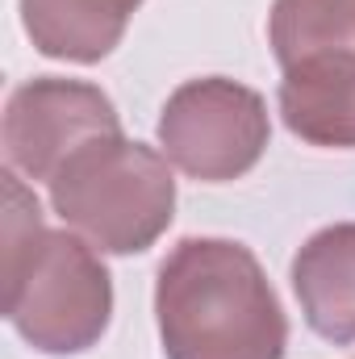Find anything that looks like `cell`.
<instances>
[{"label":"cell","instance_id":"3","mask_svg":"<svg viewBox=\"0 0 355 359\" xmlns=\"http://www.w3.org/2000/svg\"><path fill=\"white\" fill-rule=\"evenodd\" d=\"M46 188L59 222L100 255H142L176 217V176L168 155L126 134L76 151Z\"/></svg>","mask_w":355,"mask_h":359},{"label":"cell","instance_id":"2","mask_svg":"<svg viewBox=\"0 0 355 359\" xmlns=\"http://www.w3.org/2000/svg\"><path fill=\"white\" fill-rule=\"evenodd\" d=\"M155 322L168 359H284L288 318L251 247L180 238L155 276Z\"/></svg>","mask_w":355,"mask_h":359},{"label":"cell","instance_id":"9","mask_svg":"<svg viewBox=\"0 0 355 359\" xmlns=\"http://www.w3.org/2000/svg\"><path fill=\"white\" fill-rule=\"evenodd\" d=\"M267 42L280 72L301 59L355 55V0H276Z\"/></svg>","mask_w":355,"mask_h":359},{"label":"cell","instance_id":"6","mask_svg":"<svg viewBox=\"0 0 355 359\" xmlns=\"http://www.w3.org/2000/svg\"><path fill=\"white\" fill-rule=\"evenodd\" d=\"M276 100L293 138L326 151H355V55H322L284 67Z\"/></svg>","mask_w":355,"mask_h":359},{"label":"cell","instance_id":"7","mask_svg":"<svg viewBox=\"0 0 355 359\" xmlns=\"http://www.w3.org/2000/svg\"><path fill=\"white\" fill-rule=\"evenodd\" d=\"M293 292L305 326L335 343H355V222H335L293 255Z\"/></svg>","mask_w":355,"mask_h":359},{"label":"cell","instance_id":"5","mask_svg":"<svg viewBox=\"0 0 355 359\" xmlns=\"http://www.w3.org/2000/svg\"><path fill=\"white\" fill-rule=\"evenodd\" d=\"M109 134H121V117L96 84L38 76L8 92L0 130L4 168L21 180L51 184L76 151Z\"/></svg>","mask_w":355,"mask_h":359},{"label":"cell","instance_id":"4","mask_svg":"<svg viewBox=\"0 0 355 359\" xmlns=\"http://www.w3.org/2000/svg\"><path fill=\"white\" fill-rule=\"evenodd\" d=\"M155 134L176 172L201 184H226L264 159L272 117L255 88L226 76H201L168 96Z\"/></svg>","mask_w":355,"mask_h":359},{"label":"cell","instance_id":"1","mask_svg":"<svg viewBox=\"0 0 355 359\" xmlns=\"http://www.w3.org/2000/svg\"><path fill=\"white\" fill-rule=\"evenodd\" d=\"M4 318L42 355H80L96 347L113 318V280L100 251L76 230H46L42 205L25 180L4 168Z\"/></svg>","mask_w":355,"mask_h":359},{"label":"cell","instance_id":"8","mask_svg":"<svg viewBox=\"0 0 355 359\" xmlns=\"http://www.w3.org/2000/svg\"><path fill=\"white\" fill-rule=\"evenodd\" d=\"M142 0H21V29L38 55L63 63L109 59Z\"/></svg>","mask_w":355,"mask_h":359}]
</instances>
